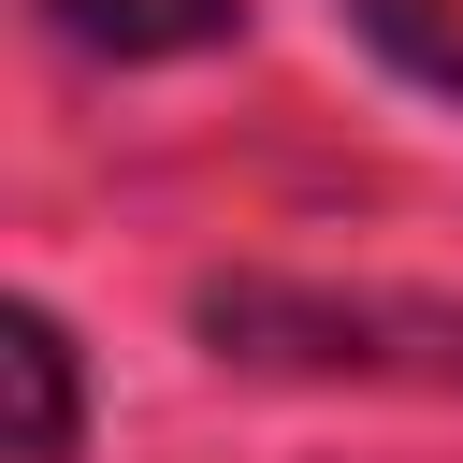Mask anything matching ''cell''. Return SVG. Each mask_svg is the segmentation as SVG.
Here are the masks:
<instances>
[{
  "instance_id": "cell-1",
  "label": "cell",
  "mask_w": 463,
  "mask_h": 463,
  "mask_svg": "<svg viewBox=\"0 0 463 463\" xmlns=\"http://www.w3.org/2000/svg\"><path fill=\"white\" fill-rule=\"evenodd\" d=\"M0 362H14V463H72V347H58V318L14 304Z\"/></svg>"
},
{
  "instance_id": "cell-2",
  "label": "cell",
  "mask_w": 463,
  "mask_h": 463,
  "mask_svg": "<svg viewBox=\"0 0 463 463\" xmlns=\"http://www.w3.org/2000/svg\"><path fill=\"white\" fill-rule=\"evenodd\" d=\"M87 58H174V43H217L246 0H43Z\"/></svg>"
},
{
  "instance_id": "cell-3",
  "label": "cell",
  "mask_w": 463,
  "mask_h": 463,
  "mask_svg": "<svg viewBox=\"0 0 463 463\" xmlns=\"http://www.w3.org/2000/svg\"><path fill=\"white\" fill-rule=\"evenodd\" d=\"M347 14H362L420 87H449V101H463V0H347Z\"/></svg>"
}]
</instances>
